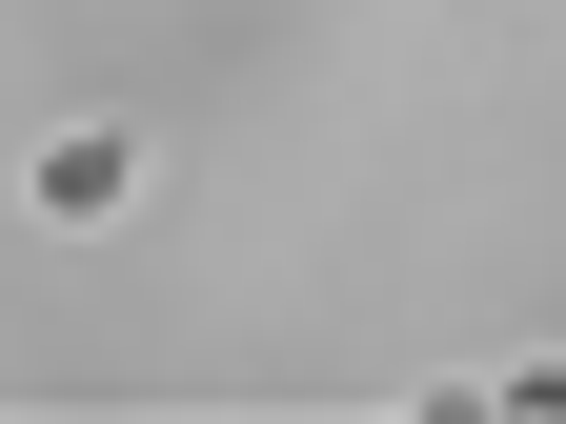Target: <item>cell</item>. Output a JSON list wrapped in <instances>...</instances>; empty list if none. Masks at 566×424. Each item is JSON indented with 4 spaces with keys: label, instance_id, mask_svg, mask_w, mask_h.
Segmentation results:
<instances>
[{
    "label": "cell",
    "instance_id": "cell-1",
    "mask_svg": "<svg viewBox=\"0 0 566 424\" xmlns=\"http://www.w3.org/2000/svg\"><path fill=\"white\" fill-rule=\"evenodd\" d=\"M21 202H41L61 243H82V223H122V202H142V141H122V121H61L41 162H21Z\"/></svg>",
    "mask_w": 566,
    "mask_h": 424
}]
</instances>
